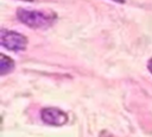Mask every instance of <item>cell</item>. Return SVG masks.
<instances>
[{
	"label": "cell",
	"mask_w": 152,
	"mask_h": 137,
	"mask_svg": "<svg viewBox=\"0 0 152 137\" xmlns=\"http://www.w3.org/2000/svg\"><path fill=\"white\" fill-rule=\"evenodd\" d=\"M17 15L23 24L33 29H43L50 26L56 19L55 13L37 11V10H25V8H19L17 11Z\"/></svg>",
	"instance_id": "obj_1"
},
{
	"label": "cell",
	"mask_w": 152,
	"mask_h": 137,
	"mask_svg": "<svg viewBox=\"0 0 152 137\" xmlns=\"http://www.w3.org/2000/svg\"><path fill=\"white\" fill-rule=\"evenodd\" d=\"M0 43H1L2 46H5L8 50L21 51V50H24L26 48L27 39L21 33L2 29L0 31Z\"/></svg>",
	"instance_id": "obj_2"
},
{
	"label": "cell",
	"mask_w": 152,
	"mask_h": 137,
	"mask_svg": "<svg viewBox=\"0 0 152 137\" xmlns=\"http://www.w3.org/2000/svg\"><path fill=\"white\" fill-rule=\"evenodd\" d=\"M42 119L50 125H63L68 120V116L59 108L56 107H48L42 111Z\"/></svg>",
	"instance_id": "obj_3"
},
{
	"label": "cell",
	"mask_w": 152,
	"mask_h": 137,
	"mask_svg": "<svg viewBox=\"0 0 152 137\" xmlns=\"http://www.w3.org/2000/svg\"><path fill=\"white\" fill-rule=\"evenodd\" d=\"M14 68V62L12 58L7 57L6 55L1 54L0 55V74L1 75H5L10 71H12Z\"/></svg>",
	"instance_id": "obj_4"
},
{
	"label": "cell",
	"mask_w": 152,
	"mask_h": 137,
	"mask_svg": "<svg viewBox=\"0 0 152 137\" xmlns=\"http://www.w3.org/2000/svg\"><path fill=\"white\" fill-rule=\"evenodd\" d=\"M100 137H114L113 135H110L109 132H107V131H102L101 132V135H100Z\"/></svg>",
	"instance_id": "obj_5"
},
{
	"label": "cell",
	"mask_w": 152,
	"mask_h": 137,
	"mask_svg": "<svg viewBox=\"0 0 152 137\" xmlns=\"http://www.w3.org/2000/svg\"><path fill=\"white\" fill-rule=\"evenodd\" d=\"M147 67H148V70L152 73V58L148 61V64H147Z\"/></svg>",
	"instance_id": "obj_6"
},
{
	"label": "cell",
	"mask_w": 152,
	"mask_h": 137,
	"mask_svg": "<svg viewBox=\"0 0 152 137\" xmlns=\"http://www.w3.org/2000/svg\"><path fill=\"white\" fill-rule=\"evenodd\" d=\"M118 1H120V2H124V0H118Z\"/></svg>",
	"instance_id": "obj_7"
}]
</instances>
